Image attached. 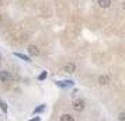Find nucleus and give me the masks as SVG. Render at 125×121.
<instances>
[{
  "label": "nucleus",
  "instance_id": "obj_1",
  "mask_svg": "<svg viewBox=\"0 0 125 121\" xmlns=\"http://www.w3.org/2000/svg\"><path fill=\"white\" fill-rule=\"evenodd\" d=\"M72 109L76 113H82L86 109V101L83 99H74V100H72Z\"/></svg>",
  "mask_w": 125,
  "mask_h": 121
},
{
  "label": "nucleus",
  "instance_id": "obj_2",
  "mask_svg": "<svg viewBox=\"0 0 125 121\" xmlns=\"http://www.w3.org/2000/svg\"><path fill=\"white\" fill-rule=\"evenodd\" d=\"M98 85L100 86H108L110 83H111V76L110 75H101V76H98Z\"/></svg>",
  "mask_w": 125,
  "mask_h": 121
},
{
  "label": "nucleus",
  "instance_id": "obj_3",
  "mask_svg": "<svg viewBox=\"0 0 125 121\" xmlns=\"http://www.w3.org/2000/svg\"><path fill=\"white\" fill-rule=\"evenodd\" d=\"M11 79H13V76L9 70L0 69V82H10Z\"/></svg>",
  "mask_w": 125,
  "mask_h": 121
},
{
  "label": "nucleus",
  "instance_id": "obj_4",
  "mask_svg": "<svg viewBox=\"0 0 125 121\" xmlns=\"http://www.w3.org/2000/svg\"><path fill=\"white\" fill-rule=\"evenodd\" d=\"M62 72H65V73H74L76 72V65L73 62L66 64L65 66H62Z\"/></svg>",
  "mask_w": 125,
  "mask_h": 121
},
{
  "label": "nucleus",
  "instance_id": "obj_5",
  "mask_svg": "<svg viewBox=\"0 0 125 121\" xmlns=\"http://www.w3.org/2000/svg\"><path fill=\"white\" fill-rule=\"evenodd\" d=\"M28 54L31 56H37V55H40V48L37 45H30L28 46Z\"/></svg>",
  "mask_w": 125,
  "mask_h": 121
},
{
  "label": "nucleus",
  "instance_id": "obj_6",
  "mask_svg": "<svg viewBox=\"0 0 125 121\" xmlns=\"http://www.w3.org/2000/svg\"><path fill=\"white\" fill-rule=\"evenodd\" d=\"M56 85L59 87H72L74 85V82L73 80H59V82H56Z\"/></svg>",
  "mask_w": 125,
  "mask_h": 121
},
{
  "label": "nucleus",
  "instance_id": "obj_7",
  "mask_svg": "<svg viewBox=\"0 0 125 121\" xmlns=\"http://www.w3.org/2000/svg\"><path fill=\"white\" fill-rule=\"evenodd\" d=\"M97 3H98V7H101V9H108V7L111 6V0H97Z\"/></svg>",
  "mask_w": 125,
  "mask_h": 121
},
{
  "label": "nucleus",
  "instance_id": "obj_8",
  "mask_svg": "<svg viewBox=\"0 0 125 121\" xmlns=\"http://www.w3.org/2000/svg\"><path fill=\"white\" fill-rule=\"evenodd\" d=\"M14 56L20 58L21 61H25V62H31V58L28 55H24V54H20V52H14Z\"/></svg>",
  "mask_w": 125,
  "mask_h": 121
},
{
  "label": "nucleus",
  "instance_id": "obj_9",
  "mask_svg": "<svg viewBox=\"0 0 125 121\" xmlns=\"http://www.w3.org/2000/svg\"><path fill=\"white\" fill-rule=\"evenodd\" d=\"M59 121H74V117L72 114H62L61 117H59Z\"/></svg>",
  "mask_w": 125,
  "mask_h": 121
},
{
  "label": "nucleus",
  "instance_id": "obj_10",
  "mask_svg": "<svg viewBox=\"0 0 125 121\" xmlns=\"http://www.w3.org/2000/svg\"><path fill=\"white\" fill-rule=\"evenodd\" d=\"M0 109H1V111H3L4 114H7V111H9V109H7V103L1 97H0Z\"/></svg>",
  "mask_w": 125,
  "mask_h": 121
},
{
  "label": "nucleus",
  "instance_id": "obj_11",
  "mask_svg": "<svg viewBox=\"0 0 125 121\" xmlns=\"http://www.w3.org/2000/svg\"><path fill=\"white\" fill-rule=\"evenodd\" d=\"M46 76H48V72H46V70H44V72L38 76V80H44V79H46Z\"/></svg>",
  "mask_w": 125,
  "mask_h": 121
},
{
  "label": "nucleus",
  "instance_id": "obj_12",
  "mask_svg": "<svg viewBox=\"0 0 125 121\" xmlns=\"http://www.w3.org/2000/svg\"><path fill=\"white\" fill-rule=\"evenodd\" d=\"M45 110V104H41L40 107H37V109L34 110V113H41V111H44Z\"/></svg>",
  "mask_w": 125,
  "mask_h": 121
},
{
  "label": "nucleus",
  "instance_id": "obj_13",
  "mask_svg": "<svg viewBox=\"0 0 125 121\" xmlns=\"http://www.w3.org/2000/svg\"><path fill=\"white\" fill-rule=\"evenodd\" d=\"M118 118H119V121H125V113H119Z\"/></svg>",
  "mask_w": 125,
  "mask_h": 121
},
{
  "label": "nucleus",
  "instance_id": "obj_14",
  "mask_svg": "<svg viewBox=\"0 0 125 121\" xmlns=\"http://www.w3.org/2000/svg\"><path fill=\"white\" fill-rule=\"evenodd\" d=\"M28 121H41V118L40 117H34V118H31V120H28Z\"/></svg>",
  "mask_w": 125,
  "mask_h": 121
},
{
  "label": "nucleus",
  "instance_id": "obj_15",
  "mask_svg": "<svg viewBox=\"0 0 125 121\" xmlns=\"http://www.w3.org/2000/svg\"><path fill=\"white\" fill-rule=\"evenodd\" d=\"M3 23V16H1V14H0V24Z\"/></svg>",
  "mask_w": 125,
  "mask_h": 121
},
{
  "label": "nucleus",
  "instance_id": "obj_16",
  "mask_svg": "<svg viewBox=\"0 0 125 121\" xmlns=\"http://www.w3.org/2000/svg\"><path fill=\"white\" fill-rule=\"evenodd\" d=\"M1 4H3V0H0V6H1Z\"/></svg>",
  "mask_w": 125,
  "mask_h": 121
},
{
  "label": "nucleus",
  "instance_id": "obj_17",
  "mask_svg": "<svg viewBox=\"0 0 125 121\" xmlns=\"http://www.w3.org/2000/svg\"><path fill=\"white\" fill-rule=\"evenodd\" d=\"M0 69H1V68H0Z\"/></svg>",
  "mask_w": 125,
  "mask_h": 121
}]
</instances>
